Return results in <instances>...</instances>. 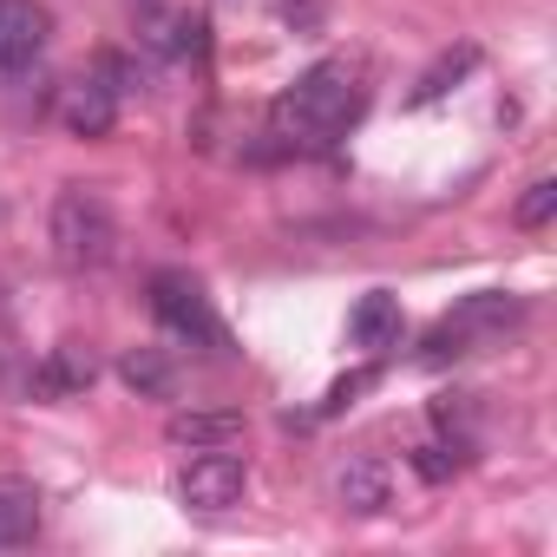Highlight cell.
<instances>
[{
	"instance_id": "obj_15",
	"label": "cell",
	"mask_w": 557,
	"mask_h": 557,
	"mask_svg": "<svg viewBox=\"0 0 557 557\" xmlns=\"http://www.w3.org/2000/svg\"><path fill=\"white\" fill-rule=\"evenodd\" d=\"M125 381H132V387H151V394H164V387H171V374H164V361H158V355H132V361H125Z\"/></svg>"
},
{
	"instance_id": "obj_12",
	"label": "cell",
	"mask_w": 557,
	"mask_h": 557,
	"mask_svg": "<svg viewBox=\"0 0 557 557\" xmlns=\"http://www.w3.org/2000/svg\"><path fill=\"white\" fill-rule=\"evenodd\" d=\"M92 374H99V361H92L79 342H60V348L47 355V368H40V394H86Z\"/></svg>"
},
{
	"instance_id": "obj_14",
	"label": "cell",
	"mask_w": 557,
	"mask_h": 557,
	"mask_svg": "<svg viewBox=\"0 0 557 557\" xmlns=\"http://www.w3.org/2000/svg\"><path fill=\"white\" fill-rule=\"evenodd\" d=\"M550 216H557V177L524 184V197H518V223H524V230H544Z\"/></svg>"
},
{
	"instance_id": "obj_1",
	"label": "cell",
	"mask_w": 557,
	"mask_h": 557,
	"mask_svg": "<svg viewBox=\"0 0 557 557\" xmlns=\"http://www.w3.org/2000/svg\"><path fill=\"white\" fill-rule=\"evenodd\" d=\"M361 106H368V66L342 53V60L309 66L283 99H275V132L296 138V145H329L361 119Z\"/></svg>"
},
{
	"instance_id": "obj_4",
	"label": "cell",
	"mask_w": 557,
	"mask_h": 557,
	"mask_svg": "<svg viewBox=\"0 0 557 557\" xmlns=\"http://www.w3.org/2000/svg\"><path fill=\"white\" fill-rule=\"evenodd\" d=\"M243 492H249V466H243L230 446L197 453V459L177 472V498H184L190 511H230V505H243Z\"/></svg>"
},
{
	"instance_id": "obj_5",
	"label": "cell",
	"mask_w": 557,
	"mask_h": 557,
	"mask_svg": "<svg viewBox=\"0 0 557 557\" xmlns=\"http://www.w3.org/2000/svg\"><path fill=\"white\" fill-rule=\"evenodd\" d=\"M53 40V14L40 8V0H0V79L34 66Z\"/></svg>"
},
{
	"instance_id": "obj_11",
	"label": "cell",
	"mask_w": 557,
	"mask_h": 557,
	"mask_svg": "<svg viewBox=\"0 0 557 557\" xmlns=\"http://www.w3.org/2000/svg\"><path fill=\"white\" fill-rule=\"evenodd\" d=\"M40 537V492L21 479H0V550Z\"/></svg>"
},
{
	"instance_id": "obj_2",
	"label": "cell",
	"mask_w": 557,
	"mask_h": 557,
	"mask_svg": "<svg viewBox=\"0 0 557 557\" xmlns=\"http://www.w3.org/2000/svg\"><path fill=\"white\" fill-rule=\"evenodd\" d=\"M112 243H119V223H112L106 197L79 190V184L60 190V203H53V256L66 269H99V262H112Z\"/></svg>"
},
{
	"instance_id": "obj_6",
	"label": "cell",
	"mask_w": 557,
	"mask_h": 557,
	"mask_svg": "<svg viewBox=\"0 0 557 557\" xmlns=\"http://www.w3.org/2000/svg\"><path fill=\"white\" fill-rule=\"evenodd\" d=\"M151 309H158V322L171 329V335H197V342H216V315H210V302H203V289L197 283H184V275H158V296H151Z\"/></svg>"
},
{
	"instance_id": "obj_16",
	"label": "cell",
	"mask_w": 557,
	"mask_h": 557,
	"mask_svg": "<svg viewBox=\"0 0 557 557\" xmlns=\"http://www.w3.org/2000/svg\"><path fill=\"white\" fill-rule=\"evenodd\" d=\"M413 466H420V479H446L459 459H453L446 446H420V453H413Z\"/></svg>"
},
{
	"instance_id": "obj_13",
	"label": "cell",
	"mask_w": 557,
	"mask_h": 557,
	"mask_svg": "<svg viewBox=\"0 0 557 557\" xmlns=\"http://www.w3.org/2000/svg\"><path fill=\"white\" fill-rule=\"evenodd\" d=\"M472 66H479V47H459V53H446V60H440V66H426V79L413 86V106H433V99H446V92H453V86H459Z\"/></svg>"
},
{
	"instance_id": "obj_8",
	"label": "cell",
	"mask_w": 557,
	"mask_h": 557,
	"mask_svg": "<svg viewBox=\"0 0 557 557\" xmlns=\"http://www.w3.org/2000/svg\"><path fill=\"white\" fill-rule=\"evenodd\" d=\"M335 498H342V511H355V518H381V511L394 505V479H387L381 459H348V466L335 472Z\"/></svg>"
},
{
	"instance_id": "obj_10",
	"label": "cell",
	"mask_w": 557,
	"mask_h": 557,
	"mask_svg": "<svg viewBox=\"0 0 557 557\" xmlns=\"http://www.w3.org/2000/svg\"><path fill=\"white\" fill-rule=\"evenodd\" d=\"M164 440L171 446H190V453H216V446H236L243 440V413H171Z\"/></svg>"
},
{
	"instance_id": "obj_3",
	"label": "cell",
	"mask_w": 557,
	"mask_h": 557,
	"mask_svg": "<svg viewBox=\"0 0 557 557\" xmlns=\"http://www.w3.org/2000/svg\"><path fill=\"white\" fill-rule=\"evenodd\" d=\"M511 322H518V302H511V296H466V302L426 335V361H453V355L492 348Z\"/></svg>"
},
{
	"instance_id": "obj_7",
	"label": "cell",
	"mask_w": 557,
	"mask_h": 557,
	"mask_svg": "<svg viewBox=\"0 0 557 557\" xmlns=\"http://www.w3.org/2000/svg\"><path fill=\"white\" fill-rule=\"evenodd\" d=\"M112 119H119V86H106V79H73V86H60V125H66L73 138H106Z\"/></svg>"
},
{
	"instance_id": "obj_9",
	"label": "cell",
	"mask_w": 557,
	"mask_h": 557,
	"mask_svg": "<svg viewBox=\"0 0 557 557\" xmlns=\"http://www.w3.org/2000/svg\"><path fill=\"white\" fill-rule=\"evenodd\" d=\"M348 335H355V348H368V355L400 348V296L368 289V296L355 302V315H348Z\"/></svg>"
}]
</instances>
